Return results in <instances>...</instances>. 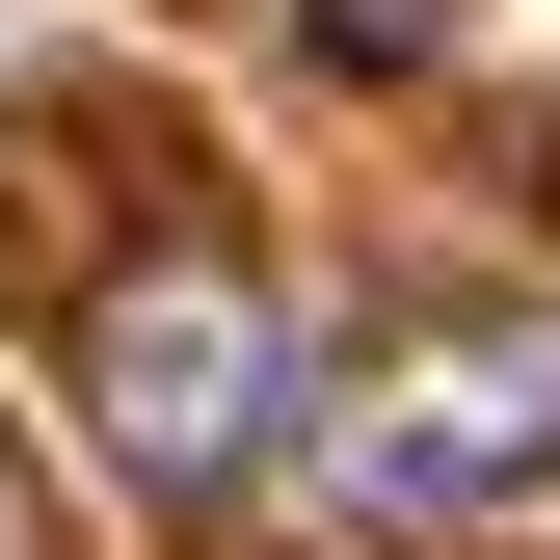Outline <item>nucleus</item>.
Returning a JSON list of instances; mask_svg holds the SVG:
<instances>
[{"label":"nucleus","instance_id":"f257e3e1","mask_svg":"<svg viewBox=\"0 0 560 560\" xmlns=\"http://www.w3.org/2000/svg\"><path fill=\"white\" fill-rule=\"evenodd\" d=\"M294 454L347 508H534L560 480V294H428L294 347Z\"/></svg>","mask_w":560,"mask_h":560},{"label":"nucleus","instance_id":"f03ea898","mask_svg":"<svg viewBox=\"0 0 560 560\" xmlns=\"http://www.w3.org/2000/svg\"><path fill=\"white\" fill-rule=\"evenodd\" d=\"M81 454L133 480V508H241V480L294 454V320H267V267H214V241L107 267V320H81Z\"/></svg>","mask_w":560,"mask_h":560},{"label":"nucleus","instance_id":"7ed1b4c3","mask_svg":"<svg viewBox=\"0 0 560 560\" xmlns=\"http://www.w3.org/2000/svg\"><path fill=\"white\" fill-rule=\"evenodd\" d=\"M294 27H320V54H374V81H400V54H454V0H294Z\"/></svg>","mask_w":560,"mask_h":560}]
</instances>
